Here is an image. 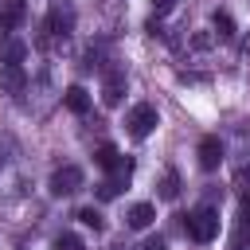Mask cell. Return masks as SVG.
Instances as JSON below:
<instances>
[{
  "mask_svg": "<svg viewBox=\"0 0 250 250\" xmlns=\"http://www.w3.org/2000/svg\"><path fill=\"white\" fill-rule=\"evenodd\" d=\"M184 227H188V234H191L195 242H215V238H219V211H215L211 203H203V207H195L191 215H184Z\"/></svg>",
  "mask_w": 250,
  "mask_h": 250,
  "instance_id": "1",
  "label": "cell"
},
{
  "mask_svg": "<svg viewBox=\"0 0 250 250\" xmlns=\"http://www.w3.org/2000/svg\"><path fill=\"white\" fill-rule=\"evenodd\" d=\"M156 125H160V113H156V105H148V102H141V105H133V109L125 113V129H129L133 141H145Z\"/></svg>",
  "mask_w": 250,
  "mask_h": 250,
  "instance_id": "2",
  "label": "cell"
},
{
  "mask_svg": "<svg viewBox=\"0 0 250 250\" xmlns=\"http://www.w3.org/2000/svg\"><path fill=\"white\" fill-rule=\"evenodd\" d=\"M94 160H98L105 172H113V176H129V172H133V160H129V156H121L113 145H102V148L94 152Z\"/></svg>",
  "mask_w": 250,
  "mask_h": 250,
  "instance_id": "3",
  "label": "cell"
},
{
  "mask_svg": "<svg viewBox=\"0 0 250 250\" xmlns=\"http://www.w3.org/2000/svg\"><path fill=\"white\" fill-rule=\"evenodd\" d=\"M78 188H82V168H74V164L59 168L51 176V195H74Z\"/></svg>",
  "mask_w": 250,
  "mask_h": 250,
  "instance_id": "4",
  "label": "cell"
},
{
  "mask_svg": "<svg viewBox=\"0 0 250 250\" xmlns=\"http://www.w3.org/2000/svg\"><path fill=\"white\" fill-rule=\"evenodd\" d=\"M23 16H27V4L23 0H0V39L12 35L23 23Z\"/></svg>",
  "mask_w": 250,
  "mask_h": 250,
  "instance_id": "5",
  "label": "cell"
},
{
  "mask_svg": "<svg viewBox=\"0 0 250 250\" xmlns=\"http://www.w3.org/2000/svg\"><path fill=\"white\" fill-rule=\"evenodd\" d=\"M70 27H74V12H70V8H51V12H47V23H43L47 35L62 39V35H70Z\"/></svg>",
  "mask_w": 250,
  "mask_h": 250,
  "instance_id": "6",
  "label": "cell"
},
{
  "mask_svg": "<svg viewBox=\"0 0 250 250\" xmlns=\"http://www.w3.org/2000/svg\"><path fill=\"white\" fill-rule=\"evenodd\" d=\"M195 156H199V168H203V172H215V168L223 164V141H219V137H203Z\"/></svg>",
  "mask_w": 250,
  "mask_h": 250,
  "instance_id": "7",
  "label": "cell"
},
{
  "mask_svg": "<svg viewBox=\"0 0 250 250\" xmlns=\"http://www.w3.org/2000/svg\"><path fill=\"white\" fill-rule=\"evenodd\" d=\"M121 98H125V70H109L102 82V102L113 109V105H121Z\"/></svg>",
  "mask_w": 250,
  "mask_h": 250,
  "instance_id": "8",
  "label": "cell"
},
{
  "mask_svg": "<svg viewBox=\"0 0 250 250\" xmlns=\"http://www.w3.org/2000/svg\"><path fill=\"white\" fill-rule=\"evenodd\" d=\"M23 55H27V43L23 39H12V35L0 39V66H20Z\"/></svg>",
  "mask_w": 250,
  "mask_h": 250,
  "instance_id": "9",
  "label": "cell"
},
{
  "mask_svg": "<svg viewBox=\"0 0 250 250\" xmlns=\"http://www.w3.org/2000/svg\"><path fill=\"white\" fill-rule=\"evenodd\" d=\"M152 219H156V207H152V203H133L129 215H125V223H129L133 230H145Z\"/></svg>",
  "mask_w": 250,
  "mask_h": 250,
  "instance_id": "10",
  "label": "cell"
},
{
  "mask_svg": "<svg viewBox=\"0 0 250 250\" xmlns=\"http://www.w3.org/2000/svg\"><path fill=\"white\" fill-rule=\"evenodd\" d=\"M23 82H27L23 66H0V90H4V94H20Z\"/></svg>",
  "mask_w": 250,
  "mask_h": 250,
  "instance_id": "11",
  "label": "cell"
},
{
  "mask_svg": "<svg viewBox=\"0 0 250 250\" xmlns=\"http://www.w3.org/2000/svg\"><path fill=\"white\" fill-rule=\"evenodd\" d=\"M62 102H66L70 113H86V109H90V94H86V86H66Z\"/></svg>",
  "mask_w": 250,
  "mask_h": 250,
  "instance_id": "12",
  "label": "cell"
},
{
  "mask_svg": "<svg viewBox=\"0 0 250 250\" xmlns=\"http://www.w3.org/2000/svg\"><path fill=\"white\" fill-rule=\"evenodd\" d=\"M125 184H129V176H109V180H102V184H98V199H117Z\"/></svg>",
  "mask_w": 250,
  "mask_h": 250,
  "instance_id": "13",
  "label": "cell"
},
{
  "mask_svg": "<svg viewBox=\"0 0 250 250\" xmlns=\"http://www.w3.org/2000/svg\"><path fill=\"white\" fill-rule=\"evenodd\" d=\"M156 195H160V199H176V195H180V176H176L172 168L160 176V184H156Z\"/></svg>",
  "mask_w": 250,
  "mask_h": 250,
  "instance_id": "14",
  "label": "cell"
},
{
  "mask_svg": "<svg viewBox=\"0 0 250 250\" xmlns=\"http://www.w3.org/2000/svg\"><path fill=\"white\" fill-rule=\"evenodd\" d=\"M211 23H215L219 39H234V31H238V27H234V20H230L227 12H215V16H211Z\"/></svg>",
  "mask_w": 250,
  "mask_h": 250,
  "instance_id": "15",
  "label": "cell"
},
{
  "mask_svg": "<svg viewBox=\"0 0 250 250\" xmlns=\"http://www.w3.org/2000/svg\"><path fill=\"white\" fill-rule=\"evenodd\" d=\"M74 219H82V223H86V227H94V230H102V227H105V215H102L98 207H78V215H74Z\"/></svg>",
  "mask_w": 250,
  "mask_h": 250,
  "instance_id": "16",
  "label": "cell"
},
{
  "mask_svg": "<svg viewBox=\"0 0 250 250\" xmlns=\"http://www.w3.org/2000/svg\"><path fill=\"white\" fill-rule=\"evenodd\" d=\"M55 250H86V246H82L78 234H59V238H55Z\"/></svg>",
  "mask_w": 250,
  "mask_h": 250,
  "instance_id": "17",
  "label": "cell"
},
{
  "mask_svg": "<svg viewBox=\"0 0 250 250\" xmlns=\"http://www.w3.org/2000/svg\"><path fill=\"white\" fill-rule=\"evenodd\" d=\"M234 191H238V195H242V199H246V195H250V172H246V168H242V172H238V176H234Z\"/></svg>",
  "mask_w": 250,
  "mask_h": 250,
  "instance_id": "18",
  "label": "cell"
},
{
  "mask_svg": "<svg viewBox=\"0 0 250 250\" xmlns=\"http://www.w3.org/2000/svg\"><path fill=\"white\" fill-rule=\"evenodd\" d=\"M141 250H168V238H164V234H148V238L141 242Z\"/></svg>",
  "mask_w": 250,
  "mask_h": 250,
  "instance_id": "19",
  "label": "cell"
},
{
  "mask_svg": "<svg viewBox=\"0 0 250 250\" xmlns=\"http://www.w3.org/2000/svg\"><path fill=\"white\" fill-rule=\"evenodd\" d=\"M191 47H199V51H207V47H211V35H207V31H199V35L191 39Z\"/></svg>",
  "mask_w": 250,
  "mask_h": 250,
  "instance_id": "20",
  "label": "cell"
},
{
  "mask_svg": "<svg viewBox=\"0 0 250 250\" xmlns=\"http://www.w3.org/2000/svg\"><path fill=\"white\" fill-rule=\"evenodd\" d=\"M172 4H176V0H152V8H156L160 16H164V12H172Z\"/></svg>",
  "mask_w": 250,
  "mask_h": 250,
  "instance_id": "21",
  "label": "cell"
},
{
  "mask_svg": "<svg viewBox=\"0 0 250 250\" xmlns=\"http://www.w3.org/2000/svg\"><path fill=\"white\" fill-rule=\"evenodd\" d=\"M246 55H250V35H246Z\"/></svg>",
  "mask_w": 250,
  "mask_h": 250,
  "instance_id": "22",
  "label": "cell"
}]
</instances>
